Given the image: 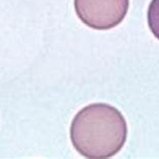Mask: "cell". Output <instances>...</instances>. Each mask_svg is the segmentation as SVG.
I'll return each instance as SVG.
<instances>
[{
  "mask_svg": "<svg viewBox=\"0 0 159 159\" xmlns=\"http://www.w3.org/2000/svg\"><path fill=\"white\" fill-rule=\"evenodd\" d=\"M147 22L153 35L159 40V0H152L147 11Z\"/></svg>",
  "mask_w": 159,
  "mask_h": 159,
  "instance_id": "3",
  "label": "cell"
},
{
  "mask_svg": "<svg viewBox=\"0 0 159 159\" xmlns=\"http://www.w3.org/2000/svg\"><path fill=\"white\" fill-rule=\"evenodd\" d=\"M74 5L84 24L97 30H108L126 17L129 0H75Z\"/></svg>",
  "mask_w": 159,
  "mask_h": 159,
  "instance_id": "2",
  "label": "cell"
},
{
  "mask_svg": "<svg viewBox=\"0 0 159 159\" xmlns=\"http://www.w3.org/2000/svg\"><path fill=\"white\" fill-rule=\"evenodd\" d=\"M70 141L82 156L105 159L115 156L123 148L128 126L118 109L96 103L80 110L70 125Z\"/></svg>",
  "mask_w": 159,
  "mask_h": 159,
  "instance_id": "1",
  "label": "cell"
}]
</instances>
